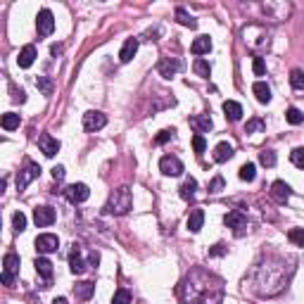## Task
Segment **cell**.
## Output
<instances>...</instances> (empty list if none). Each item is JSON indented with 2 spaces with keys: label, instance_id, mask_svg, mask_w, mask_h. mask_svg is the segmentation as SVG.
<instances>
[{
  "label": "cell",
  "instance_id": "cell-17",
  "mask_svg": "<svg viewBox=\"0 0 304 304\" xmlns=\"http://www.w3.org/2000/svg\"><path fill=\"white\" fill-rule=\"evenodd\" d=\"M36 57H38V53H36V45H24L22 53H19V57H17V65L22 67V69H29V67L36 62Z\"/></svg>",
  "mask_w": 304,
  "mask_h": 304
},
{
  "label": "cell",
  "instance_id": "cell-44",
  "mask_svg": "<svg viewBox=\"0 0 304 304\" xmlns=\"http://www.w3.org/2000/svg\"><path fill=\"white\" fill-rule=\"evenodd\" d=\"M252 69H254V74L257 76H264V72H266L264 60H261V57H254V60H252Z\"/></svg>",
  "mask_w": 304,
  "mask_h": 304
},
{
  "label": "cell",
  "instance_id": "cell-27",
  "mask_svg": "<svg viewBox=\"0 0 304 304\" xmlns=\"http://www.w3.org/2000/svg\"><path fill=\"white\" fill-rule=\"evenodd\" d=\"M178 190H181V197H183V200H190V197L195 195V190H197V181L188 176V178L183 181V185H181Z\"/></svg>",
  "mask_w": 304,
  "mask_h": 304
},
{
  "label": "cell",
  "instance_id": "cell-40",
  "mask_svg": "<svg viewBox=\"0 0 304 304\" xmlns=\"http://www.w3.org/2000/svg\"><path fill=\"white\" fill-rule=\"evenodd\" d=\"M174 133H176L174 129H164V131H159V133H157V138H154V143H157V145H164V143H169L171 138H174Z\"/></svg>",
  "mask_w": 304,
  "mask_h": 304
},
{
  "label": "cell",
  "instance_id": "cell-48",
  "mask_svg": "<svg viewBox=\"0 0 304 304\" xmlns=\"http://www.w3.org/2000/svg\"><path fill=\"white\" fill-rule=\"evenodd\" d=\"M50 53H53L55 57H57V55H62V45H53V48H50Z\"/></svg>",
  "mask_w": 304,
  "mask_h": 304
},
{
  "label": "cell",
  "instance_id": "cell-28",
  "mask_svg": "<svg viewBox=\"0 0 304 304\" xmlns=\"http://www.w3.org/2000/svg\"><path fill=\"white\" fill-rule=\"evenodd\" d=\"M19 114H14V112H7V114H2V129L5 131H14L19 129Z\"/></svg>",
  "mask_w": 304,
  "mask_h": 304
},
{
  "label": "cell",
  "instance_id": "cell-18",
  "mask_svg": "<svg viewBox=\"0 0 304 304\" xmlns=\"http://www.w3.org/2000/svg\"><path fill=\"white\" fill-rule=\"evenodd\" d=\"M33 266H36V271H38V276H43L45 283L50 285V278H53V261L45 259V257H36V261H33Z\"/></svg>",
  "mask_w": 304,
  "mask_h": 304
},
{
  "label": "cell",
  "instance_id": "cell-23",
  "mask_svg": "<svg viewBox=\"0 0 304 304\" xmlns=\"http://www.w3.org/2000/svg\"><path fill=\"white\" fill-rule=\"evenodd\" d=\"M252 93H254V98L259 100L261 105H266V102H271V88L266 86L264 81H257V83L252 86Z\"/></svg>",
  "mask_w": 304,
  "mask_h": 304
},
{
  "label": "cell",
  "instance_id": "cell-19",
  "mask_svg": "<svg viewBox=\"0 0 304 304\" xmlns=\"http://www.w3.org/2000/svg\"><path fill=\"white\" fill-rule=\"evenodd\" d=\"M224 114H226L228 121H240L242 119V105L235 102V100H226L224 102Z\"/></svg>",
  "mask_w": 304,
  "mask_h": 304
},
{
  "label": "cell",
  "instance_id": "cell-30",
  "mask_svg": "<svg viewBox=\"0 0 304 304\" xmlns=\"http://www.w3.org/2000/svg\"><path fill=\"white\" fill-rule=\"evenodd\" d=\"M193 69H195V74L202 76V78H209V74H212V67H209V62H207V60H202V57H197V60H195Z\"/></svg>",
  "mask_w": 304,
  "mask_h": 304
},
{
  "label": "cell",
  "instance_id": "cell-36",
  "mask_svg": "<svg viewBox=\"0 0 304 304\" xmlns=\"http://www.w3.org/2000/svg\"><path fill=\"white\" fill-rule=\"evenodd\" d=\"M112 304H131V293L124 290V288H119L114 293V297H112Z\"/></svg>",
  "mask_w": 304,
  "mask_h": 304
},
{
  "label": "cell",
  "instance_id": "cell-25",
  "mask_svg": "<svg viewBox=\"0 0 304 304\" xmlns=\"http://www.w3.org/2000/svg\"><path fill=\"white\" fill-rule=\"evenodd\" d=\"M136 53H138V38H129V41L124 43V48H121L119 60H121V62H131Z\"/></svg>",
  "mask_w": 304,
  "mask_h": 304
},
{
  "label": "cell",
  "instance_id": "cell-14",
  "mask_svg": "<svg viewBox=\"0 0 304 304\" xmlns=\"http://www.w3.org/2000/svg\"><path fill=\"white\" fill-rule=\"evenodd\" d=\"M271 195L276 202H281V205H285L288 200H290V195H293V188L285 183V181H276V183L271 185Z\"/></svg>",
  "mask_w": 304,
  "mask_h": 304
},
{
  "label": "cell",
  "instance_id": "cell-32",
  "mask_svg": "<svg viewBox=\"0 0 304 304\" xmlns=\"http://www.w3.org/2000/svg\"><path fill=\"white\" fill-rule=\"evenodd\" d=\"M288 240L297 245V247H304V228H290L288 230Z\"/></svg>",
  "mask_w": 304,
  "mask_h": 304
},
{
  "label": "cell",
  "instance_id": "cell-1",
  "mask_svg": "<svg viewBox=\"0 0 304 304\" xmlns=\"http://www.w3.org/2000/svg\"><path fill=\"white\" fill-rule=\"evenodd\" d=\"M221 293H224L221 281L207 271H202V283L197 281V271H193L178 288L183 304H219Z\"/></svg>",
  "mask_w": 304,
  "mask_h": 304
},
{
  "label": "cell",
  "instance_id": "cell-34",
  "mask_svg": "<svg viewBox=\"0 0 304 304\" xmlns=\"http://www.w3.org/2000/svg\"><path fill=\"white\" fill-rule=\"evenodd\" d=\"M290 86L297 90H304V72L302 69H293L290 72Z\"/></svg>",
  "mask_w": 304,
  "mask_h": 304
},
{
  "label": "cell",
  "instance_id": "cell-13",
  "mask_svg": "<svg viewBox=\"0 0 304 304\" xmlns=\"http://www.w3.org/2000/svg\"><path fill=\"white\" fill-rule=\"evenodd\" d=\"M157 72H159V76H164V78H171V76H176L181 72V62H178L176 57H162L159 65H157Z\"/></svg>",
  "mask_w": 304,
  "mask_h": 304
},
{
  "label": "cell",
  "instance_id": "cell-8",
  "mask_svg": "<svg viewBox=\"0 0 304 304\" xmlns=\"http://www.w3.org/2000/svg\"><path fill=\"white\" fill-rule=\"evenodd\" d=\"M224 221H226L228 228H233V233H235V235H242V233H245V228H247V217H245L240 209H233V212H228Z\"/></svg>",
  "mask_w": 304,
  "mask_h": 304
},
{
  "label": "cell",
  "instance_id": "cell-39",
  "mask_svg": "<svg viewBox=\"0 0 304 304\" xmlns=\"http://www.w3.org/2000/svg\"><path fill=\"white\" fill-rule=\"evenodd\" d=\"M193 150H195V154H202V152L207 150L205 136H200V133H195V136H193Z\"/></svg>",
  "mask_w": 304,
  "mask_h": 304
},
{
  "label": "cell",
  "instance_id": "cell-42",
  "mask_svg": "<svg viewBox=\"0 0 304 304\" xmlns=\"http://www.w3.org/2000/svg\"><path fill=\"white\" fill-rule=\"evenodd\" d=\"M10 93H12V100H14V102H19V105L26 102V93H24L22 88H17L14 83H10Z\"/></svg>",
  "mask_w": 304,
  "mask_h": 304
},
{
  "label": "cell",
  "instance_id": "cell-20",
  "mask_svg": "<svg viewBox=\"0 0 304 304\" xmlns=\"http://www.w3.org/2000/svg\"><path fill=\"white\" fill-rule=\"evenodd\" d=\"M233 154H235V152H233V145H230V143H219L217 148H214V162L224 164V162H228Z\"/></svg>",
  "mask_w": 304,
  "mask_h": 304
},
{
  "label": "cell",
  "instance_id": "cell-2",
  "mask_svg": "<svg viewBox=\"0 0 304 304\" xmlns=\"http://www.w3.org/2000/svg\"><path fill=\"white\" fill-rule=\"evenodd\" d=\"M131 207H133V195H131V190L124 185V188H117L112 195H109L107 205H105V214H114V217H121V214H126Z\"/></svg>",
  "mask_w": 304,
  "mask_h": 304
},
{
  "label": "cell",
  "instance_id": "cell-22",
  "mask_svg": "<svg viewBox=\"0 0 304 304\" xmlns=\"http://www.w3.org/2000/svg\"><path fill=\"white\" fill-rule=\"evenodd\" d=\"M93 293H95V283H90V281H81L74 285V295L78 300H90Z\"/></svg>",
  "mask_w": 304,
  "mask_h": 304
},
{
  "label": "cell",
  "instance_id": "cell-38",
  "mask_svg": "<svg viewBox=\"0 0 304 304\" xmlns=\"http://www.w3.org/2000/svg\"><path fill=\"white\" fill-rule=\"evenodd\" d=\"M259 162L264 164V166H276V152H273V150L259 152Z\"/></svg>",
  "mask_w": 304,
  "mask_h": 304
},
{
  "label": "cell",
  "instance_id": "cell-11",
  "mask_svg": "<svg viewBox=\"0 0 304 304\" xmlns=\"http://www.w3.org/2000/svg\"><path fill=\"white\" fill-rule=\"evenodd\" d=\"M55 219H57V214H55L53 207H36L33 209V221H36L38 228H45V226H50V224H55Z\"/></svg>",
  "mask_w": 304,
  "mask_h": 304
},
{
  "label": "cell",
  "instance_id": "cell-41",
  "mask_svg": "<svg viewBox=\"0 0 304 304\" xmlns=\"http://www.w3.org/2000/svg\"><path fill=\"white\" fill-rule=\"evenodd\" d=\"M264 129V121L259 119V117H254V119L247 121V126H245V133H257V131Z\"/></svg>",
  "mask_w": 304,
  "mask_h": 304
},
{
  "label": "cell",
  "instance_id": "cell-7",
  "mask_svg": "<svg viewBox=\"0 0 304 304\" xmlns=\"http://www.w3.org/2000/svg\"><path fill=\"white\" fill-rule=\"evenodd\" d=\"M159 171L164 176H181L183 174V162L178 157H174V154H164L159 159Z\"/></svg>",
  "mask_w": 304,
  "mask_h": 304
},
{
  "label": "cell",
  "instance_id": "cell-47",
  "mask_svg": "<svg viewBox=\"0 0 304 304\" xmlns=\"http://www.w3.org/2000/svg\"><path fill=\"white\" fill-rule=\"evenodd\" d=\"M98 264H100V254L98 252H90V254H88V266H90V269H95Z\"/></svg>",
  "mask_w": 304,
  "mask_h": 304
},
{
  "label": "cell",
  "instance_id": "cell-26",
  "mask_svg": "<svg viewBox=\"0 0 304 304\" xmlns=\"http://www.w3.org/2000/svg\"><path fill=\"white\" fill-rule=\"evenodd\" d=\"M176 22L188 26V29H197V19L193 14H188V10H183V7H176Z\"/></svg>",
  "mask_w": 304,
  "mask_h": 304
},
{
  "label": "cell",
  "instance_id": "cell-35",
  "mask_svg": "<svg viewBox=\"0 0 304 304\" xmlns=\"http://www.w3.org/2000/svg\"><path fill=\"white\" fill-rule=\"evenodd\" d=\"M290 162L297 166V169H304V148H295L290 152Z\"/></svg>",
  "mask_w": 304,
  "mask_h": 304
},
{
  "label": "cell",
  "instance_id": "cell-10",
  "mask_svg": "<svg viewBox=\"0 0 304 304\" xmlns=\"http://www.w3.org/2000/svg\"><path fill=\"white\" fill-rule=\"evenodd\" d=\"M33 245H36V250L41 252V254H50V252H57V247H60V238L53 235V233H43V235L36 238Z\"/></svg>",
  "mask_w": 304,
  "mask_h": 304
},
{
  "label": "cell",
  "instance_id": "cell-43",
  "mask_svg": "<svg viewBox=\"0 0 304 304\" xmlns=\"http://www.w3.org/2000/svg\"><path fill=\"white\" fill-rule=\"evenodd\" d=\"M221 190H224V178H221V176H214L212 183H209V193L217 195V193H221Z\"/></svg>",
  "mask_w": 304,
  "mask_h": 304
},
{
  "label": "cell",
  "instance_id": "cell-6",
  "mask_svg": "<svg viewBox=\"0 0 304 304\" xmlns=\"http://www.w3.org/2000/svg\"><path fill=\"white\" fill-rule=\"evenodd\" d=\"M105 126H107V117H105L102 112L90 109V112H86V114H83V131H88V133H95V131L105 129Z\"/></svg>",
  "mask_w": 304,
  "mask_h": 304
},
{
  "label": "cell",
  "instance_id": "cell-3",
  "mask_svg": "<svg viewBox=\"0 0 304 304\" xmlns=\"http://www.w3.org/2000/svg\"><path fill=\"white\" fill-rule=\"evenodd\" d=\"M19 273V257L14 252H7L5 259H2V283L12 288L14 285V276Z\"/></svg>",
  "mask_w": 304,
  "mask_h": 304
},
{
  "label": "cell",
  "instance_id": "cell-31",
  "mask_svg": "<svg viewBox=\"0 0 304 304\" xmlns=\"http://www.w3.org/2000/svg\"><path fill=\"white\" fill-rule=\"evenodd\" d=\"M36 86H38V90L43 95H53V78L50 76H38L36 78Z\"/></svg>",
  "mask_w": 304,
  "mask_h": 304
},
{
  "label": "cell",
  "instance_id": "cell-5",
  "mask_svg": "<svg viewBox=\"0 0 304 304\" xmlns=\"http://www.w3.org/2000/svg\"><path fill=\"white\" fill-rule=\"evenodd\" d=\"M36 31H38V36H50L55 31V17L48 7H43L36 14Z\"/></svg>",
  "mask_w": 304,
  "mask_h": 304
},
{
  "label": "cell",
  "instance_id": "cell-33",
  "mask_svg": "<svg viewBox=\"0 0 304 304\" xmlns=\"http://www.w3.org/2000/svg\"><path fill=\"white\" fill-rule=\"evenodd\" d=\"M285 119H288V124H293V126H300V124L304 121V114L297 107H290L288 112H285Z\"/></svg>",
  "mask_w": 304,
  "mask_h": 304
},
{
  "label": "cell",
  "instance_id": "cell-46",
  "mask_svg": "<svg viewBox=\"0 0 304 304\" xmlns=\"http://www.w3.org/2000/svg\"><path fill=\"white\" fill-rule=\"evenodd\" d=\"M221 254H226V247L219 242V245H214L212 250H209V257H221Z\"/></svg>",
  "mask_w": 304,
  "mask_h": 304
},
{
  "label": "cell",
  "instance_id": "cell-21",
  "mask_svg": "<svg viewBox=\"0 0 304 304\" xmlns=\"http://www.w3.org/2000/svg\"><path fill=\"white\" fill-rule=\"evenodd\" d=\"M190 126L202 136V133H207L214 124H212V119H209V114H197V117H190Z\"/></svg>",
  "mask_w": 304,
  "mask_h": 304
},
{
  "label": "cell",
  "instance_id": "cell-49",
  "mask_svg": "<svg viewBox=\"0 0 304 304\" xmlns=\"http://www.w3.org/2000/svg\"><path fill=\"white\" fill-rule=\"evenodd\" d=\"M53 304H67V300H65V297H57V300H55Z\"/></svg>",
  "mask_w": 304,
  "mask_h": 304
},
{
  "label": "cell",
  "instance_id": "cell-15",
  "mask_svg": "<svg viewBox=\"0 0 304 304\" xmlns=\"http://www.w3.org/2000/svg\"><path fill=\"white\" fill-rule=\"evenodd\" d=\"M202 224H205V212L195 207V209H190V214H188V221H185V226L190 233H200L202 230Z\"/></svg>",
  "mask_w": 304,
  "mask_h": 304
},
{
  "label": "cell",
  "instance_id": "cell-12",
  "mask_svg": "<svg viewBox=\"0 0 304 304\" xmlns=\"http://www.w3.org/2000/svg\"><path fill=\"white\" fill-rule=\"evenodd\" d=\"M38 148H41V152H43L45 157H55L62 145H60V141L53 138L50 133H41V136H38Z\"/></svg>",
  "mask_w": 304,
  "mask_h": 304
},
{
  "label": "cell",
  "instance_id": "cell-16",
  "mask_svg": "<svg viewBox=\"0 0 304 304\" xmlns=\"http://www.w3.org/2000/svg\"><path fill=\"white\" fill-rule=\"evenodd\" d=\"M86 261L81 259V250H78V245H74V250L69 254V271L74 273V276H81V273L86 271Z\"/></svg>",
  "mask_w": 304,
  "mask_h": 304
},
{
  "label": "cell",
  "instance_id": "cell-29",
  "mask_svg": "<svg viewBox=\"0 0 304 304\" xmlns=\"http://www.w3.org/2000/svg\"><path fill=\"white\" fill-rule=\"evenodd\" d=\"M238 176L242 178V181H247V183H250V181H254V176H257V166H254L252 162L242 164V166H240V171H238Z\"/></svg>",
  "mask_w": 304,
  "mask_h": 304
},
{
  "label": "cell",
  "instance_id": "cell-45",
  "mask_svg": "<svg viewBox=\"0 0 304 304\" xmlns=\"http://www.w3.org/2000/svg\"><path fill=\"white\" fill-rule=\"evenodd\" d=\"M65 166H53V178L55 181H57V183H60V181H65Z\"/></svg>",
  "mask_w": 304,
  "mask_h": 304
},
{
  "label": "cell",
  "instance_id": "cell-9",
  "mask_svg": "<svg viewBox=\"0 0 304 304\" xmlns=\"http://www.w3.org/2000/svg\"><path fill=\"white\" fill-rule=\"evenodd\" d=\"M65 197L72 205H81V202H86L88 197H90V190H88L86 183H74L65 190Z\"/></svg>",
  "mask_w": 304,
  "mask_h": 304
},
{
  "label": "cell",
  "instance_id": "cell-4",
  "mask_svg": "<svg viewBox=\"0 0 304 304\" xmlns=\"http://www.w3.org/2000/svg\"><path fill=\"white\" fill-rule=\"evenodd\" d=\"M41 176V166L36 162H26L24 164V169L17 174V190L22 193V190H26V185L31 183L33 178H38Z\"/></svg>",
  "mask_w": 304,
  "mask_h": 304
},
{
  "label": "cell",
  "instance_id": "cell-24",
  "mask_svg": "<svg viewBox=\"0 0 304 304\" xmlns=\"http://www.w3.org/2000/svg\"><path fill=\"white\" fill-rule=\"evenodd\" d=\"M190 50H193V55H207L212 50V38L209 36H197L190 45Z\"/></svg>",
  "mask_w": 304,
  "mask_h": 304
},
{
  "label": "cell",
  "instance_id": "cell-37",
  "mask_svg": "<svg viewBox=\"0 0 304 304\" xmlns=\"http://www.w3.org/2000/svg\"><path fill=\"white\" fill-rule=\"evenodd\" d=\"M12 226H14L17 233H24V230H26V217H24L22 212H17V214L12 217Z\"/></svg>",
  "mask_w": 304,
  "mask_h": 304
}]
</instances>
